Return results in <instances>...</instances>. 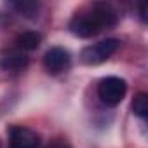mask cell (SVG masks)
Masks as SVG:
<instances>
[{"label":"cell","mask_w":148,"mask_h":148,"mask_svg":"<svg viewBox=\"0 0 148 148\" xmlns=\"http://www.w3.org/2000/svg\"><path fill=\"white\" fill-rule=\"evenodd\" d=\"M11 7L25 18H35L38 9H40V4L33 2V0H19V2H12Z\"/></svg>","instance_id":"9c48e42d"},{"label":"cell","mask_w":148,"mask_h":148,"mask_svg":"<svg viewBox=\"0 0 148 148\" xmlns=\"http://www.w3.org/2000/svg\"><path fill=\"white\" fill-rule=\"evenodd\" d=\"M40 145V136L21 125H14L9 129V148H37Z\"/></svg>","instance_id":"277c9868"},{"label":"cell","mask_w":148,"mask_h":148,"mask_svg":"<svg viewBox=\"0 0 148 148\" xmlns=\"http://www.w3.org/2000/svg\"><path fill=\"white\" fill-rule=\"evenodd\" d=\"M132 112L139 119H146L148 117V96L145 92H138L134 96V99H132Z\"/></svg>","instance_id":"30bf717a"},{"label":"cell","mask_w":148,"mask_h":148,"mask_svg":"<svg viewBox=\"0 0 148 148\" xmlns=\"http://www.w3.org/2000/svg\"><path fill=\"white\" fill-rule=\"evenodd\" d=\"M0 148H2V143H0Z\"/></svg>","instance_id":"4fadbf2b"},{"label":"cell","mask_w":148,"mask_h":148,"mask_svg":"<svg viewBox=\"0 0 148 148\" xmlns=\"http://www.w3.org/2000/svg\"><path fill=\"white\" fill-rule=\"evenodd\" d=\"M119 40L117 38H105L101 42H96L92 45H87L82 49L80 58L86 64H99L106 61L117 49H119Z\"/></svg>","instance_id":"7a4b0ae2"},{"label":"cell","mask_w":148,"mask_h":148,"mask_svg":"<svg viewBox=\"0 0 148 148\" xmlns=\"http://www.w3.org/2000/svg\"><path fill=\"white\" fill-rule=\"evenodd\" d=\"M54 148H66V146H54Z\"/></svg>","instance_id":"7c38bea8"},{"label":"cell","mask_w":148,"mask_h":148,"mask_svg":"<svg viewBox=\"0 0 148 148\" xmlns=\"http://www.w3.org/2000/svg\"><path fill=\"white\" fill-rule=\"evenodd\" d=\"M91 12H92V16L96 18V21L99 23V26H101L103 30H105V28H112V26H115V25H117L119 16H117L115 9H113L110 4L98 2V4H94V5H92Z\"/></svg>","instance_id":"8992f818"},{"label":"cell","mask_w":148,"mask_h":148,"mask_svg":"<svg viewBox=\"0 0 148 148\" xmlns=\"http://www.w3.org/2000/svg\"><path fill=\"white\" fill-rule=\"evenodd\" d=\"M70 32L75 35V37H80V38H92L96 37L103 28L99 26V23L96 21V18L92 16V12H80V14H75L71 18L70 25H68Z\"/></svg>","instance_id":"3957f363"},{"label":"cell","mask_w":148,"mask_h":148,"mask_svg":"<svg viewBox=\"0 0 148 148\" xmlns=\"http://www.w3.org/2000/svg\"><path fill=\"white\" fill-rule=\"evenodd\" d=\"M139 16H141V19L146 23V5H145V4H139Z\"/></svg>","instance_id":"8fae6325"},{"label":"cell","mask_w":148,"mask_h":148,"mask_svg":"<svg viewBox=\"0 0 148 148\" xmlns=\"http://www.w3.org/2000/svg\"><path fill=\"white\" fill-rule=\"evenodd\" d=\"M70 61H71V56L64 47H51L44 56V66L52 75L64 71L70 66Z\"/></svg>","instance_id":"5b68a950"},{"label":"cell","mask_w":148,"mask_h":148,"mask_svg":"<svg viewBox=\"0 0 148 148\" xmlns=\"http://www.w3.org/2000/svg\"><path fill=\"white\" fill-rule=\"evenodd\" d=\"M40 42H42V35L37 32H25V33L18 35V38H16V45L23 51H35V49H38Z\"/></svg>","instance_id":"52a82bcc"},{"label":"cell","mask_w":148,"mask_h":148,"mask_svg":"<svg viewBox=\"0 0 148 148\" xmlns=\"http://www.w3.org/2000/svg\"><path fill=\"white\" fill-rule=\"evenodd\" d=\"M125 92H127V84L120 77H105L98 86V96L108 106L119 105L124 99Z\"/></svg>","instance_id":"6da1fadb"},{"label":"cell","mask_w":148,"mask_h":148,"mask_svg":"<svg viewBox=\"0 0 148 148\" xmlns=\"http://www.w3.org/2000/svg\"><path fill=\"white\" fill-rule=\"evenodd\" d=\"M0 66L4 70H23L28 66V56L25 54H7L0 59Z\"/></svg>","instance_id":"ba28073f"}]
</instances>
